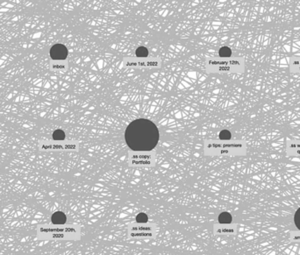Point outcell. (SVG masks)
Listing matches in <instances>:
<instances>
[{"label": "cell", "instance_id": "6da1fadb", "mask_svg": "<svg viewBox=\"0 0 300 255\" xmlns=\"http://www.w3.org/2000/svg\"><path fill=\"white\" fill-rule=\"evenodd\" d=\"M125 139L133 151H150L158 143V128L148 119L138 118L126 127Z\"/></svg>", "mask_w": 300, "mask_h": 255}, {"label": "cell", "instance_id": "7a4b0ae2", "mask_svg": "<svg viewBox=\"0 0 300 255\" xmlns=\"http://www.w3.org/2000/svg\"><path fill=\"white\" fill-rule=\"evenodd\" d=\"M49 54L53 60H65L68 56V49L62 44H55L51 48Z\"/></svg>", "mask_w": 300, "mask_h": 255}, {"label": "cell", "instance_id": "3957f363", "mask_svg": "<svg viewBox=\"0 0 300 255\" xmlns=\"http://www.w3.org/2000/svg\"><path fill=\"white\" fill-rule=\"evenodd\" d=\"M66 219V216L62 211H57L52 216V223L55 224H63Z\"/></svg>", "mask_w": 300, "mask_h": 255}, {"label": "cell", "instance_id": "277c9868", "mask_svg": "<svg viewBox=\"0 0 300 255\" xmlns=\"http://www.w3.org/2000/svg\"><path fill=\"white\" fill-rule=\"evenodd\" d=\"M135 55L138 57H147L148 55V50L145 47H140L135 51Z\"/></svg>", "mask_w": 300, "mask_h": 255}, {"label": "cell", "instance_id": "5b68a950", "mask_svg": "<svg viewBox=\"0 0 300 255\" xmlns=\"http://www.w3.org/2000/svg\"><path fill=\"white\" fill-rule=\"evenodd\" d=\"M53 139L55 140H63L65 139V133L62 130H55L53 133Z\"/></svg>", "mask_w": 300, "mask_h": 255}, {"label": "cell", "instance_id": "8992f818", "mask_svg": "<svg viewBox=\"0 0 300 255\" xmlns=\"http://www.w3.org/2000/svg\"><path fill=\"white\" fill-rule=\"evenodd\" d=\"M218 221H219V223H222V224H227V223H230L232 221V217L228 213L224 212L218 217Z\"/></svg>", "mask_w": 300, "mask_h": 255}, {"label": "cell", "instance_id": "52a82bcc", "mask_svg": "<svg viewBox=\"0 0 300 255\" xmlns=\"http://www.w3.org/2000/svg\"><path fill=\"white\" fill-rule=\"evenodd\" d=\"M218 54L221 57H230L232 55V51L227 47H223L219 49Z\"/></svg>", "mask_w": 300, "mask_h": 255}, {"label": "cell", "instance_id": "ba28073f", "mask_svg": "<svg viewBox=\"0 0 300 255\" xmlns=\"http://www.w3.org/2000/svg\"><path fill=\"white\" fill-rule=\"evenodd\" d=\"M220 140H230L231 139V132L227 130H223L219 133Z\"/></svg>", "mask_w": 300, "mask_h": 255}, {"label": "cell", "instance_id": "9c48e42d", "mask_svg": "<svg viewBox=\"0 0 300 255\" xmlns=\"http://www.w3.org/2000/svg\"><path fill=\"white\" fill-rule=\"evenodd\" d=\"M136 220L138 223H146L148 222V217L147 215L144 214V213H141L137 216L136 217Z\"/></svg>", "mask_w": 300, "mask_h": 255}, {"label": "cell", "instance_id": "30bf717a", "mask_svg": "<svg viewBox=\"0 0 300 255\" xmlns=\"http://www.w3.org/2000/svg\"><path fill=\"white\" fill-rule=\"evenodd\" d=\"M295 224H296L297 227L300 230V208L298 210V211L296 212V215H295Z\"/></svg>", "mask_w": 300, "mask_h": 255}, {"label": "cell", "instance_id": "8fae6325", "mask_svg": "<svg viewBox=\"0 0 300 255\" xmlns=\"http://www.w3.org/2000/svg\"><path fill=\"white\" fill-rule=\"evenodd\" d=\"M131 236L132 237H142V236H152V234L151 233H132L131 234Z\"/></svg>", "mask_w": 300, "mask_h": 255}, {"label": "cell", "instance_id": "7c38bea8", "mask_svg": "<svg viewBox=\"0 0 300 255\" xmlns=\"http://www.w3.org/2000/svg\"><path fill=\"white\" fill-rule=\"evenodd\" d=\"M151 230V229H150L149 227H139V228H135V227H133V230Z\"/></svg>", "mask_w": 300, "mask_h": 255}, {"label": "cell", "instance_id": "4fadbf2b", "mask_svg": "<svg viewBox=\"0 0 300 255\" xmlns=\"http://www.w3.org/2000/svg\"><path fill=\"white\" fill-rule=\"evenodd\" d=\"M233 230H218V232H233Z\"/></svg>", "mask_w": 300, "mask_h": 255}, {"label": "cell", "instance_id": "5bb4252c", "mask_svg": "<svg viewBox=\"0 0 300 255\" xmlns=\"http://www.w3.org/2000/svg\"><path fill=\"white\" fill-rule=\"evenodd\" d=\"M54 237H63V235H54Z\"/></svg>", "mask_w": 300, "mask_h": 255}]
</instances>
